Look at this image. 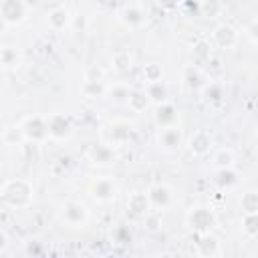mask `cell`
Instances as JSON below:
<instances>
[{
    "instance_id": "2",
    "label": "cell",
    "mask_w": 258,
    "mask_h": 258,
    "mask_svg": "<svg viewBox=\"0 0 258 258\" xmlns=\"http://www.w3.org/2000/svg\"><path fill=\"white\" fill-rule=\"evenodd\" d=\"M62 218L69 226L73 228H83L85 222H87V210L85 206L77 204V202H69L64 208H62Z\"/></svg>"
},
{
    "instance_id": "8",
    "label": "cell",
    "mask_w": 258,
    "mask_h": 258,
    "mask_svg": "<svg viewBox=\"0 0 258 258\" xmlns=\"http://www.w3.org/2000/svg\"><path fill=\"white\" fill-rule=\"evenodd\" d=\"M159 143L165 147V149H175V147H179V143H181V135H179V131L171 125V127H163L161 129V133H159Z\"/></svg>"
},
{
    "instance_id": "6",
    "label": "cell",
    "mask_w": 258,
    "mask_h": 258,
    "mask_svg": "<svg viewBox=\"0 0 258 258\" xmlns=\"http://www.w3.org/2000/svg\"><path fill=\"white\" fill-rule=\"evenodd\" d=\"M189 222H191V226H194L196 230H200V232H208V230L214 226V216H212L208 210L198 208V210L191 212Z\"/></svg>"
},
{
    "instance_id": "9",
    "label": "cell",
    "mask_w": 258,
    "mask_h": 258,
    "mask_svg": "<svg viewBox=\"0 0 258 258\" xmlns=\"http://www.w3.org/2000/svg\"><path fill=\"white\" fill-rule=\"evenodd\" d=\"M149 202H151L153 206L165 208V206L171 202V191H169V187H165V185H155V187L149 191Z\"/></svg>"
},
{
    "instance_id": "14",
    "label": "cell",
    "mask_w": 258,
    "mask_h": 258,
    "mask_svg": "<svg viewBox=\"0 0 258 258\" xmlns=\"http://www.w3.org/2000/svg\"><path fill=\"white\" fill-rule=\"evenodd\" d=\"M147 95L153 101H163L165 99V87L161 85V81H151L147 87Z\"/></svg>"
},
{
    "instance_id": "1",
    "label": "cell",
    "mask_w": 258,
    "mask_h": 258,
    "mask_svg": "<svg viewBox=\"0 0 258 258\" xmlns=\"http://www.w3.org/2000/svg\"><path fill=\"white\" fill-rule=\"evenodd\" d=\"M20 129H22L24 137L30 139V141H34V143H38V141L50 137L48 121L42 119V117H28V119H24V123H22Z\"/></svg>"
},
{
    "instance_id": "5",
    "label": "cell",
    "mask_w": 258,
    "mask_h": 258,
    "mask_svg": "<svg viewBox=\"0 0 258 258\" xmlns=\"http://www.w3.org/2000/svg\"><path fill=\"white\" fill-rule=\"evenodd\" d=\"M8 185L14 189V196H4V202L12 204V206H26L24 200H20V196H26L30 200V187L20 179H12V181H8Z\"/></svg>"
},
{
    "instance_id": "3",
    "label": "cell",
    "mask_w": 258,
    "mask_h": 258,
    "mask_svg": "<svg viewBox=\"0 0 258 258\" xmlns=\"http://www.w3.org/2000/svg\"><path fill=\"white\" fill-rule=\"evenodd\" d=\"M24 2L22 0H2V20L4 24H18L24 18Z\"/></svg>"
},
{
    "instance_id": "17",
    "label": "cell",
    "mask_w": 258,
    "mask_h": 258,
    "mask_svg": "<svg viewBox=\"0 0 258 258\" xmlns=\"http://www.w3.org/2000/svg\"><path fill=\"white\" fill-rule=\"evenodd\" d=\"M121 18L127 22V24H139L143 20V14L139 10H133V8H125L121 12Z\"/></svg>"
},
{
    "instance_id": "16",
    "label": "cell",
    "mask_w": 258,
    "mask_h": 258,
    "mask_svg": "<svg viewBox=\"0 0 258 258\" xmlns=\"http://www.w3.org/2000/svg\"><path fill=\"white\" fill-rule=\"evenodd\" d=\"M214 161H216V165H220V167H230L232 165V161H234V155H232V151L230 149H222V151H218L216 153V157H214Z\"/></svg>"
},
{
    "instance_id": "10",
    "label": "cell",
    "mask_w": 258,
    "mask_h": 258,
    "mask_svg": "<svg viewBox=\"0 0 258 258\" xmlns=\"http://www.w3.org/2000/svg\"><path fill=\"white\" fill-rule=\"evenodd\" d=\"M189 145H191V151H196V153H206L210 147H212V137L208 135V133H204V131H198L194 137H191V141H189Z\"/></svg>"
},
{
    "instance_id": "18",
    "label": "cell",
    "mask_w": 258,
    "mask_h": 258,
    "mask_svg": "<svg viewBox=\"0 0 258 258\" xmlns=\"http://www.w3.org/2000/svg\"><path fill=\"white\" fill-rule=\"evenodd\" d=\"M242 204H244L246 212H258V196H254V194H248V196L242 200Z\"/></svg>"
},
{
    "instance_id": "7",
    "label": "cell",
    "mask_w": 258,
    "mask_h": 258,
    "mask_svg": "<svg viewBox=\"0 0 258 258\" xmlns=\"http://www.w3.org/2000/svg\"><path fill=\"white\" fill-rule=\"evenodd\" d=\"M46 121H48V131H50L52 137H64V135H69L71 125H69V121L62 115H50Z\"/></svg>"
},
{
    "instance_id": "4",
    "label": "cell",
    "mask_w": 258,
    "mask_h": 258,
    "mask_svg": "<svg viewBox=\"0 0 258 258\" xmlns=\"http://www.w3.org/2000/svg\"><path fill=\"white\" fill-rule=\"evenodd\" d=\"M93 196L101 202H109L115 198V183L109 177H99L93 185Z\"/></svg>"
},
{
    "instance_id": "13",
    "label": "cell",
    "mask_w": 258,
    "mask_h": 258,
    "mask_svg": "<svg viewBox=\"0 0 258 258\" xmlns=\"http://www.w3.org/2000/svg\"><path fill=\"white\" fill-rule=\"evenodd\" d=\"M67 22H69V12H67V8H56V10H52V12L48 14V24H50L52 28H62Z\"/></svg>"
},
{
    "instance_id": "15",
    "label": "cell",
    "mask_w": 258,
    "mask_h": 258,
    "mask_svg": "<svg viewBox=\"0 0 258 258\" xmlns=\"http://www.w3.org/2000/svg\"><path fill=\"white\" fill-rule=\"evenodd\" d=\"M244 230L248 234H258V212H246L244 216Z\"/></svg>"
},
{
    "instance_id": "19",
    "label": "cell",
    "mask_w": 258,
    "mask_h": 258,
    "mask_svg": "<svg viewBox=\"0 0 258 258\" xmlns=\"http://www.w3.org/2000/svg\"><path fill=\"white\" fill-rule=\"evenodd\" d=\"M248 32H250L252 38H258V22H254V24L248 28Z\"/></svg>"
},
{
    "instance_id": "12",
    "label": "cell",
    "mask_w": 258,
    "mask_h": 258,
    "mask_svg": "<svg viewBox=\"0 0 258 258\" xmlns=\"http://www.w3.org/2000/svg\"><path fill=\"white\" fill-rule=\"evenodd\" d=\"M216 40L222 46H232L236 42V30L230 26H218L216 28Z\"/></svg>"
},
{
    "instance_id": "11",
    "label": "cell",
    "mask_w": 258,
    "mask_h": 258,
    "mask_svg": "<svg viewBox=\"0 0 258 258\" xmlns=\"http://www.w3.org/2000/svg\"><path fill=\"white\" fill-rule=\"evenodd\" d=\"M149 204H151V202H149V196H145V194H133V196L129 198V202H127L129 210L135 212V214H143V212H147Z\"/></svg>"
}]
</instances>
